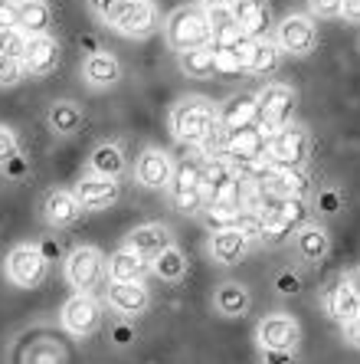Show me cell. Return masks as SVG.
<instances>
[{"label": "cell", "mask_w": 360, "mask_h": 364, "mask_svg": "<svg viewBox=\"0 0 360 364\" xmlns=\"http://www.w3.org/2000/svg\"><path fill=\"white\" fill-rule=\"evenodd\" d=\"M89 10L109 30L128 36V40H144V36L158 33L160 26L154 0H89Z\"/></svg>", "instance_id": "6da1fadb"}, {"label": "cell", "mask_w": 360, "mask_h": 364, "mask_svg": "<svg viewBox=\"0 0 360 364\" xmlns=\"http://www.w3.org/2000/svg\"><path fill=\"white\" fill-rule=\"evenodd\" d=\"M168 125H170V135L180 144L197 148L213 128H219L217 102L207 99V95H184V99L174 102V109L168 115Z\"/></svg>", "instance_id": "7a4b0ae2"}, {"label": "cell", "mask_w": 360, "mask_h": 364, "mask_svg": "<svg viewBox=\"0 0 360 364\" xmlns=\"http://www.w3.org/2000/svg\"><path fill=\"white\" fill-rule=\"evenodd\" d=\"M164 40L174 53L209 46V10L203 7H177L164 20Z\"/></svg>", "instance_id": "3957f363"}, {"label": "cell", "mask_w": 360, "mask_h": 364, "mask_svg": "<svg viewBox=\"0 0 360 364\" xmlns=\"http://www.w3.org/2000/svg\"><path fill=\"white\" fill-rule=\"evenodd\" d=\"M308 154H311L308 128L288 122V125H282L278 132H272V135H268L266 158H268V164H276V168L302 171L305 161H308Z\"/></svg>", "instance_id": "277c9868"}, {"label": "cell", "mask_w": 360, "mask_h": 364, "mask_svg": "<svg viewBox=\"0 0 360 364\" xmlns=\"http://www.w3.org/2000/svg\"><path fill=\"white\" fill-rule=\"evenodd\" d=\"M168 194L174 210L187 213V217H197L207 203V187H203V164L200 161H184L177 164L174 174H170Z\"/></svg>", "instance_id": "5b68a950"}, {"label": "cell", "mask_w": 360, "mask_h": 364, "mask_svg": "<svg viewBox=\"0 0 360 364\" xmlns=\"http://www.w3.org/2000/svg\"><path fill=\"white\" fill-rule=\"evenodd\" d=\"M252 99H256V109H259V128L266 135L288 125L295 115V105H298V92L285 82H266L259 89V95H252Z\"/></svg>", "instance_id": "8992f818"}, {"label": "cell", "mask_w": 360, "mask_h": 364, "mask_svg": "<svg viewBox=\"0 0 360 364\" xmlns=\"http://www.w3.org/2000/svg\"><path fill=\"white\" fill-rule=\"evenodd\" d=\"M272 43L278 46L282 56H295V60H305L318 50V23L308 17V14H288L276 23V36Z\"/></svg>", "instance_id": "52a82bcc"}, {"label": "cell", "mask_w": 360, "mask_h": 364, "mask_svg": "<svg viewBox=\"0 0 360 364\" xmlns=\"http://www.w3.org/2000/svg\"><path fill=\"white\" fill-rule=\"evenodd\" d=\"M4 269H7L10 286L36 289V286H43L46 272H50V259H46V253H43L40 246L20 243L7 253V266H4Z\"/></svg>", "instance_id": "ba28073f"}, {"label": "cell", "mask_w": 360, "mask_h": 364, "mask_svg": "<svg viewBox=\"0 0 360 364\" xmlns=\"http://www.w3.org/2000/svg\"><path fill=\"white\" fill-rule=\"evenodd\" d=\"M66 282L76 292H92L105 282V253L99 246H76L66 256Z\"/></svg>", "instance_id": "9c48e42d"}, {"label": "cell", "mask_w": 360, "mask_h": 364, "mask_svg": "<svg viewBox=\"0 0 360 364\" xmlns=\"http://www.w3.org/2000/svg\"><path fill=\"white\" fill-rule=\"evenodd\" d=\"M256 345H259V351H298L302 325H298L295 315L272 312L266 318H259V325H256Z\"/></svg>", "instance_id": "30bf717a"}, {"label": "cell", "mask_w": 360, "mask_h": 364, "mask_svg": "<svg viewBox=\"0 0 360 364\" xmlns=\"http://www.w3.org/2000/svg\"><path fill=\"white\" fill-rule=\"evenodd\" d=\"M59 322L72 338H89L102 325V302L92 292H76L72 299H66L62 312H59Z\"/></svg>", "instance_id": "8fae6325"}, {"label": "cell", "mask_w": 360, "mask_h": 364, "mask_svg": "<svg viewBox=\"0 0 360 364\" xmlns=\"http://www.w3.org/2000/svg\"><path fill=\"white\" fill-rule=\"evenodd\" d=\"M262 217V240H282L285 233L305 223V200L298 197H285V200H272L268 207H259Z\"/></svg>", "instance_id": "7c38bea8"}, {"label": "cell", "mask_w": 360, "mask_h": 364, "mask_svg": "<svg viewBox=\"0 0 360 364\" xmlns=\"http://www.w3.org/2000/svg\"><path fill=\"white\" fill-rule=\"evenodd\" d=\"M266 144L268 135L259 125L252 128H236L227 132V141H223V158H227L233 168H246V164H256L266 158Z\"/></svg>", "instance_id": "4fadbf2b"}, {"label": "cell", "mask_w": 360, "mask_h": 364, "mask_svg": "<svg viewBox=\"0 0 360 364\" xmlns=\"http://www.w3.org/2000/svg\"><path fill=\"white\" fill-rule=\"evenodd\" d=\"M324 312H327V318H334L337 325H347V322H357L360 318V292H357L354 272H347V276H341V279H334L327 286Z\"/></svg>", "instance_id": "5bb4252c"}, {"label": "cell", "mask_w": 360, "mask_h": 364, "mask_svg": "<svg viewBox=\"0 0 360 364\" xmlns=\"http://www.w3.org/2000/svg\"><path fill=\"white\" fill-rule=\"evenodd\" d=\"M229 20L243 30L249 40H262L272 33V4L268 0H229Z\"/></svg>", "instance_id": "9a60e30c"}, {"label": "cell", "mask_w": 360, "mask_h": 364, "mask_svg": "<svg viewBox=\"0 0 360 364\" xmlns=\"http://www.w3.org/2000/svg\"><path fill=\"white\" fill-rule=\"evenodd\" d=\"M59 56H62V46H59L56 36H26V50L20 56L23 76L30 79L50 76L53 69L59 66Z\"/></svg>", "instance_id": "2e32d148"}, {"label": "cell", "mask_w": 360, "mask_h": 364, "mask_svg": "<svg viewBox=\"0 0 360 364\" xmlns=\"http://www.w3.org/2000/svg\"><path fill=\"white\" fill-rule=\"evenodd\" d=\"M121 76H125V66H121V60L109 50H92L82 60V82L89 85V89H95V92H105V89L118 85Z\"/></svg>", "instance_id": "e0dca14e"}, {"label": "cell", "mask_w": 360, "mask_h": 364, "mask_svg": "<svg viewBox=\"0 0 360 364\" xmlns=\"http://www.w3.org/2000/svg\"><path fill=\"white\" fill-rule=\"evenodd\" d=\"M72 197H76V203L82 207V213L85 210H109V207L118 203V197H121V187H118V181H111V178L85 174L82 181H76Z\"/></svg>", "instance_id": "ac0fdd59"}, {"label": "cell", "mask_w": 360, "mask_h": 364, "mask_svg": "<svg viewBox=\"0 0 360 364\" xmlns=\"http://www.w3.org/2000/svg\"><path fill=\"white\" fill-rule=\"evenodd\" d=\"M170 174H174V161L164 148H144L134 161V178L148 191H168Z\"/></svg>", "instance_id": "d6986e66"}, {"label": "cell", "mask_w": 360, "mask_h": 364, "mask_svg": "<svg viewBox=\"0 0 360 364\" xmlns=\"http://www.w3.org/2000/svg\"><path fill=\"white\" fill-rule=\"evenodd\" d=\"M105 302L111 312H118L121 318H138L148 312L151 305V292L144 282H109L105 289Z\"/></svg>", "instance_id": "ffe728a7"}, {"label": "cell", "mask_w": 360, "mask_h": 364, "mask_svg": "<svg viewBox=\"0 0 360 364\" xmlns=\"http://www.w3.org/2000/svg\"><path fill=\"white\" fill-rule=\"evenodd\" d=\"M125 246L151 263L158 253H164L168 246H174V230H170L168 223H141V227H134L125 237Z\"/></svg>", "instance_id": "44dd1931"}, {"label": "cell", "mask_w": 360, "mask_h": 364, "mask_svg": "<svg viewBox=\"0 0 360 364\" xmlns=\"http://www.w3.org/2000/svg\"><path fill=\"white\" fill-rule=\"evenodd\" d=\"M252 243L243 237V233H236L233 227L227 230H213L207 240V256L213 259V263L219 266H236V263H243L246 256H249Z\"/></svg>", "instance_id": "7402d4cb"}, {"label": "cell", "mask_w": 360, "mask_h": 364, "mask_svg": "<svg viewBox=\"0 0 360 364\" xmlns=\"http://www.w3.org/2000/svg\"><path fill=\"white\" fill-rule=\"evenodd\" d=\"M40 210H43L46 227H53V230H66V227H72V223L82 217V207L76 203L72 191H62V187L46 191V197H43V203H40Z\"/></svg>", "instance_id": "603a6c76"}, {"label": "cell", "mask_w": 360, "mask_h": 364, "mask_svg": "<svg viewBox=\"0 0 360 364\" xmlns=\"http://www.w3.org/2000/svg\"><path fill=\"white\" fill-rule=\"evenodd\" d=\"M295 256L302 259V263L308 266H318L327 259V253H331V233H327L321 223H302V227L295 230Z\"/></svg>", "instance_id": "cb8c5ba5"}, {"label": "cell", "mask_w": 360, "mask_h": 364, "mask_svg": "<svg viewBox=\"0 0 360 364\" xmlns=\"http://www.w3.org/2000/svg\"><path fill=\"white\" fill-rule=\"evenodd\" d=\"M148 272H151L148 259L131 253L128 246H121V250H115L111 256H105V279L109 282H144Z\"/></svg>", "instance_id": "d4e9b609"}, {"label": "cell", "mask_w": 360, "mask_h": 364, "mask_svg": "<svg viewBox=\"0 0 360 364\" xmlns=\"http://www.w3.org/2000/svg\"><path fill=\"white\" fill-rule=\"evenodd\" d=\"M217 115H219V128L223 132L259 125V109H256L252 95H233V99H227L223 105H217Z\"/></svg>", "instance_id": "484cf974"}, {"label": "cell", "mask_w": 360, "mask_h": 364, "mask_svg": "<svg viewBox=\"0 0 360 364\" xmlns=\"http://www.w3.org/2000/svg\"><path fill=\"white\" fill-rule=\"evenodd\" d=\"M82 122H85V112H82V105L72 99H56L50 109H46V125H50V132L56 138L79 135Z\"/></svg>", "instance_id": "4316f807"}, {"label": "cell", "mask_w": 360, "mask_h": 364, "mask_svg": "<svg viewBox=\"0 0 360 364\" xmlns=\"http://www.w3.org/2000/svg\"><path fill=\"white\" fill-rule=\"evenodd\" d=\"M213 309H217V315H223V318H243V315H249L252 309V296L249 289L243 286V282H219L217 292H213Z\"/></svg>", "instance_id": "83f0119b"}, {"label": "cell", "mask_w": 360, "mask_h": 364, "mask_svg": "<svg viewBox=\"0 0 360 364\" xmlns=\"http://www.w3.org/2000/svg\"><path fill=\"white\" fill-rule=\"evenodd\" d=\"M125 171H128V158H125V151H121V144L102 141L92 148V154H89V174L118 181Z\"/></svg>", "instance_id": "f1b7e54d"}, {"label": "cell", "mask_w": 360, "mask_h": 364, "mask_svg": "<svg viewBox=\"0 0 360 364\" xmlns=\"http://www.w3.org/2000/svg\"><path fill=\"white\" fill-rule=\"evenodd\" d=\"M53 10L46 0H20V23L17 30L23 36H50Z\"/></svg>", "instance_id": "f546056e"}, {"label": "cell", "mask_w": 360, "mask_h": 364, "mask_svg": "<svg viewBox=\"0 0 360 364\" xmlns=\"http://www.w3.org/2000/svg\"><path fill=\"white\" fill-rule=\"evenodd\" d=\"M148 266H151V272L158 276L160 282H170V286L184 282V279H187V269H190L187 256L180 253V250H177V243H174V246H168L164 253H158Z\"/></svg>", "instance_id": "4dcf8cb0"}, {"label": "cell", "mask_w": 360, "mask_h": 364, "mask_svg": "<svg viewBox=\"0 0 360 364\" xmlns=\"http://www.w3.org/2000/svg\"><path fill=\"white\" fill-rule=\"evenodd\" d=\"M282 63V53L278 46L272 43V36H262V40H252V50H249V60H246V73L252 76H272Z\"/></svg>", "instance_id": "1f68e13d"}, {"label": "cell", "mask_w": 360, "mask_h": 364, "mask_svg": "<svg viewBox=\"0 0 360 364\" xmlns=\"http://www.w3.org/2000/svg\"><path fill=\"white\" fill-rule=\"evenodd\" d=\"M177 66H180V73L190 76V79H213L217 76V66H213V53H209V46L177 53Z\"/></svg>", "instance_id": "d6a6232c"}, {"label": "cell", "mask_w": 360, "mask_h": 364, "mask_svg": "<svg viewBox=\"0 0 360 364\" xmlns=\"http://www.w3.org/2000/svg\"><path fill=\"white\" fill-rule=\"evenodd\" d=\"M233 230L236 233H243L252 246L262 243V217H259V210H256V207H239L236 217H233Z\"/></svg>", "instance_id": "836d02e7"}, {"label": "cell", "mask_w": 360, "mask_h": 364, "mask_svg": "<svg viewBox=\"0 0 360 364\" xmlns=\"http://www.w3.org/2000/svg\"><path fill=\"white\" fill-rule=\"evenodd\" d=\"M20 161V141L13 135V128L0 125V171H7L10 164Z\"/></svg>", "instance_id": "e575fe53"}, {"label": "cell", "mask_w": 360, "mask_h": 364, "mask_svg": "<svg viewBox=\"0 0 360 364\" xmlns=\"http://www.w3.org/2000/svg\"><path fill=\"white\" fill-rule=\"evenodd\" d=\"M26 50V36L20 30H0V56H10V60H20Z\"/></svg>", "instance_id": "d590c367"}, {"label": "cell", "mask_w": 360, "mask_h": 364, "mask_svg": "<svg viewBox=\"0 0 360 364\" xmlns=\"http://www.w3.org/2000/svg\"><path fill=\"white\" fill-rule=\"evenodd\" d=\"M23 76V66L20 60H10V56H0V89H10V85H17Z\"/></svg>", "instance_id": "8d00e7d4"}, {"label": "cell", "mask_w": 360, "mask_h": 364, "mask_svg": "<svg viewBox=\"0 0 360 364\" xmlns=\"http://www.w3.org/2000/svg\"><path fill=\"white\" fill-rule=\"evenodd\" d=\"M308 17L311 20L341 17V0H308Z\"/></svg>", "instance_id": "74e56055"}, {"label": "cell", "mask_w": 360, "mask_h": 364, "mask_svg": "<svg viewBox=\"0 0 360 364\" xmlns=\"http://www.w3.org/2000/svg\"><path fill=\"white\" fill-rule=\"evenodd\" d=\"M20 0H0V30H17Z\"/></svg>", "instance_id": "f35d334b"}, {"label": "cell", "mask_w": 360, "mask_h": 364, "mask_svg": "<svg viewBox=\"0 0 360 364\" xmlns=\"http://www.w3.org/2000/svg\"><path fill=\"white\" fill-rule=\"evenodd\" d=\"M262 364H298V351H262Z\"/></svg>", "instance_id": "ab89813d"}, {"label": "cell", "mask_w": 360, "mask_h": 364, "mask_svg": "<svg viewBox=\"0 0 360 364\" xmlns=\"http://www.w3.org/2000/svg\"><path fill=\"white\" fill-rule=\"evenodd\" d=\"M341 14L347 23H357L360 20V0H341Z\"/></svg>", "instance_id": "60d3db41"}, {"label": "cell", "mask_w": 360, "mask_h": 364, "mask_svg": "<svg viewBox=\"0 0 360 364\" xmlns=\"http://www.w3.org/2000/svg\"><path fill=\"white\" fill-rule=\"evenodd\" d=\"M341 331L347 335V345L351 348H357V322H347V325H341Z\"/></svg>", "instance_id": "b9f144b4"}, {"label": "cell", "mask_w": 360, "mask_h": 364, "mask_svg": "<svg viewBox=\"0 0 360 364\" xmlns=\"http://www.w3.org/2000/svg\"><path fill=\"white\" fill-rule=\"evenodd\" d=\"M200 7L203 10H223V7H229V0H200Z\"/></svg>", "instance_id": "7bdbcfd3"}]
</instances>
